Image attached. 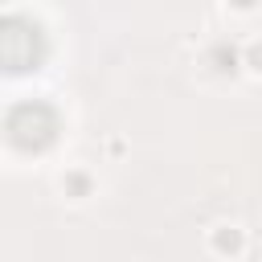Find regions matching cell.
I'll return each instance as SVG.
<instances>
[{"instance_id": "cell-2", "label": "cell", "mask_w": 262, "mask_h": 262, "mask_svg": "<svg viewBox=\"0 0 262 262\" xmlns=\"http://www.w3.org/2000/svg\"><path fill=\"white\" fill-rule=\"evenodd\" d=\"M242 66H246L254 78H262V41H250V45H246V57H242Z\"/></svg>"}, {"instance_id": "cell-3", "label": "cell", "mask_w": 262, "mask_h": 262, "mask_svg": "<svg viewBox=\"0 0 262 262\" xmlns=\"http://www.w3.org/2000/svg\"><path fill=\"white\" fill-rule=\"evenodd\" d=\"M225 4H233V8H242V12H250V8H258L262 0H225Z\"/></svg>"}, {"instance_id": "cell-1", "label": "cell", "mask_w": 262, "mask_h": 262, "mask_svg": "<svg viewBox=\"0 0 262 262\" xmlns=\"http://www.w3.org/2000/svg\"><path fill=\"white\" fill-rule=\"evenodd\" d=\"M209 250L237 258V254L246 250V229H242V225H213V229H209Z\"/></svg>"}]
</instances>
